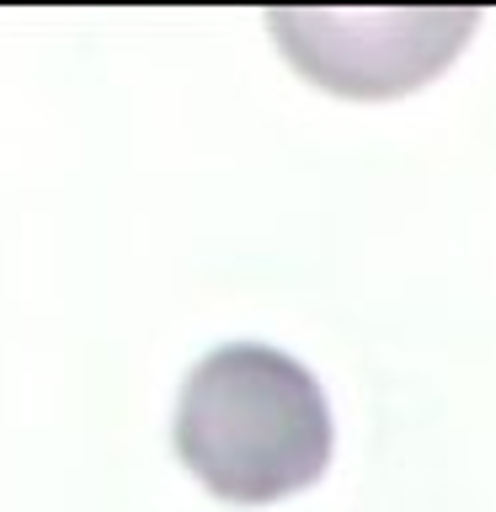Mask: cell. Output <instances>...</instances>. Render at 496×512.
I'll return each mask as SVG.
<instances>
[{
    "mask_svg": "<svg viewBox=\"0 0 496 512\" xmlns=\"http://www.w3.org/2000/svg\"><path fill=\"white\" fill-rule=\"evenodd\" d=\"M171 443L203 491L256 507L310 491L331 464V406L299 358L267 342H224L182 379Z\"/></svg>",
    "mask_w": 496,
    "mask_h": 512,
    "instance_id": "1",
    "label": "cell"
}]
</instances>
